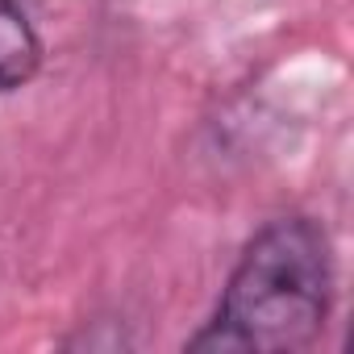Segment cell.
Instances as JSON below:
<instances>
[{"instance_id": "obj_1", "label": "cell", "mask_w": 354, "mask_h": 354, "mask_svg": "<svg viewBox=\"0 0 354 354\" xmlns=\"http://www.w3.org/2000/svg\"><path fill=\"white\" fill-rule=\"evenodd\" d=\"M333 254L313 217H279L242 250L213 321L188 350H308L329 317Z\"/></svg>"}, {"instance_id": "obj_2", "label": "cell", "mask_w": 354, "mask_h": 354, "mask_svg": "<svg viewBox=\"0 0 354 354\" xmlns=\"http://www.w3.org/2000/svg\"><path fill=\"white\" fill-rule=\"evenodd\" d=\"M42 67V38L17 0H0V92L26 88Z\"/></svg>"}]
</instances>
